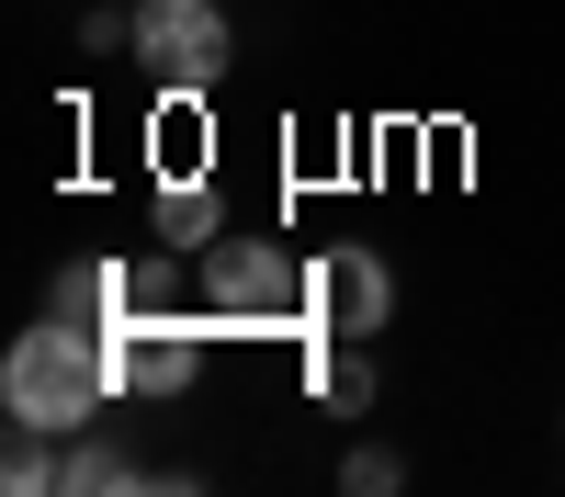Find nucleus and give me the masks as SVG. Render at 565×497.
Masks as SVG:
<instances>
[{"instance_id":"obj_1","label":"nucleus","mask_w":565,"mask_h":497,"mask_svg":"<svg viewBox=\"0 0 565 497\" xmlns=\"http://www.w3.org/2000/svg\"><path fill=\"white\" fill-rule=\"evenodd\" d=\"M103 396H114V361H103L90 328H68V316H45V328H23L0 350V407H12L23 430H45V441H79Z\"/></svg>"},{"instance_id":"obj_2","label":"nucleus","mask_w":565,"mask_h":497,"mask_svg":"<svg viewBox=\"0 0 565 497\" xmlns=\"http://www.w3.org/2000/svg\"><path fill=\"white\" fill-rule=\"evenodd\" d=\"M204 316L215 328H249V339H317V260L271 249V238H215Z\"/></svg>"},{"instance_id":"obj_3","label":"nucleus","mask_w":565,"mask_h":497,"mask_svg":"<svg viewBox=\"0 0 565 497\" xmlns=\"http://www.w3.org/2000/svg\"><path fill=\"white\" fill-rule=\"evenodd\" d=\"M226 12L215 0H136V68L148 79H170V90H204V79H226Z\"/></svg>"},{"instance_id":"obj_4","label":"nucleus","mask_w":565,"mask_h":497,"mask_svg":"<svg viewBox=\"0 0 565 497\" xmlns=\"http://www.w3.org/2000/svg\"><path fill=\"white\" fill-rule=\"evenodd\" d=\"M103 361H114V396H193V374H204V328L136 316V328L103 339Z\"/></svg>"},{"instance_id":"obj_5","label":"nucleus","mask_w":565,"mask_h":497,"mask_svg":"<svg viewBox=\"0 0 565 497\" xmlns=\"http://www.w3.org/2000/svg\"><path fill=\"white\" fill-rule=\"evenodd\" d=\"M385 316H396V283H385L373 249H328L317 260V339H373Z\"/></svg>"},{"instance_id":"obj_6","label":"nucleus","mask_w":565,"mask_h":497,"mask_svg":"<svg viewBox=\"0 0 565 497\" xmlns=\"http://www.w3.org/2000/svg\"><path fill=\"white\" fill-rule=\"evenodd\" d=\"M45 316H68V328H90V339L136 328V316H148V294H136V260H68L57 294H45Z\"/></svg>"},{"instance_id":"obj_7","label":"nucleus","mask_w":565,"mask_h":497,"mask_svg":"<svg viewBox=\"0 0 565 497\" xmlns=\"http://www.w3.org/2000/svg\"><path fill=\"white\" fill-rule=\"evenodd\" d=\"M215 238H226V215H215L204 181H193V170L159 181V249H215Z\"/></svg>"},{"instance_id":"obj_8","label":"nucleus","mask_w":565,"mask_h":497,"mask_svg":"<svg viewBox=\"0 0 565 497\" xmlns=\"http://www.w3.org/2000/svg\"><path fill=\"white\" fill-rule=\"evenodd\" d=\"M306 385H317L328 407H373V361H351V339H328V350L306 361Z\"/></svg>"},{"instance_id":"obj_9","label":"nucleus","mask_w":565,"mask_h":497,"mask_svg":"<svg viewBox=\"0 0 565 497\" xmlns=\"http://www.w3.org/2000/svg\"><path fill=\"white\" fill-rule=\"evenodd\" d=\"M57 486H103V497H114V486H148V475H136L125 452H103V441H79L68 464H57Z\"/></svg>"},{"instance_id":"obj_10","label":"nucleus","mask_w":565,"mask_h":497,"mask_svg":"<svg viewBox=\"0 0 565 497\" xmlns=\"http://www.w3.org/2000/svg\"><path fill=\"white\" fill-rule=\"evenodd\" d=\"M34 441H45V430H34ZM34 441L12 452V464H0V486H12V497H34V486H57V452H34Z\"/></svg>"},{"instance_id":"obj_11","label":"nucleus","mask_w":565,"mask_h":497,"mask_svg":"<svg viewBox=\"0 0 565 497\" xmlns=\"http://www.w3.org/2000/svg\"><path fill=\"white\" fill-rule=\"evenodd\" d=\"M362 497H396V452H351V464H340Z\"/></svg>"}]
</instances>
